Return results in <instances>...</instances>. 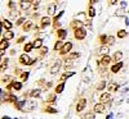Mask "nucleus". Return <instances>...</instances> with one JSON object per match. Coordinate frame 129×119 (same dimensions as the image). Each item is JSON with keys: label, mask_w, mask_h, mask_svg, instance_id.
<instances>
[{"label": "nucleus", "mask_w": 129, "mask_h": 119, "mask_svg": "<svg viewBox=\"0 0 129 119\" xmlns=\"http://www.w3.org/2000/svg\"><path fill=\"white\" fill-rule=\"evenodd\" d=\"M74 36L76 40H84L85 36H87V30L83 28V27H79V28H75L74 31Z\"/></svg>", "instance_id": "obj_1"}, {"label": "nucleus", "mask_w": 129, "mask_h": 119, "mask_svg": "<svg viewBox=\"0 0 129 119\" xmlns=\"http://www.w3.org/2000/svg\"><path fill=\"white\" fill-rule=\"evenodd\" d=\"M93 112L94 113H98V114H103L106 112V105L100 102V104H95L94 108H93Z\"/></svg>", "instance_id": "obj_2"}, {"label": "nucleus", "mask_w": 129, "mask_h": 119, "mask_svg": "<svg viewBox=\"0 0 129 119\" xmlns=\"http://www.w3.org/2000/svg\"><path fill=\"white\" fill-rule=\"evenodd\" d=\"M31 58L27 55V52H25V54H22V55L19 56V63L21 64H25V66H30L31 64Z\"/></svg>", "instance_id": "obj_3"}, {"label": "nucleus", "mask_w": 129, "mask_h": 119, "mask_svg": "<svg viewBox=\"0 0 129 119\" xmlns=\"http://www.w3.org/2000/svg\"><path fill=\"white\" fill-rule=\"evenodd\" d=\"M111 56L110 55H103L102 58H101V60H100V66H102V67H107V66H109V64L111 63Z\"/></svg>", "instance_id": "obj_4"}, {"label": "nucleus", "mask_w": 129, "mask_h": 119, "mask_svg": "<svg viewBox=\"0 0 129 119\" xmlns=\"http://www.w3.org/2000/svg\"><path fill=\"white\" fill-rule=\"evenodd\" d=\"M71 49H72V44H71V42H67V44H64V45H63V48L59 50V54H61V55L69 54V52L71 51Z\"/></svg>", "instance_id": "obj_5"}, {"label": "nucleus", "mask_w": 129, "mask_h": 119, "mask_svg": "<svg viewBox=\"0 0 129 119\" xmlns=\"http://www.w3.org/2000/svg\"><path fill=\"white\" fill-rule=\"evenodd\" d=\"M85 106H87V100H85V99H80L78 101V104H76V112L78 113L79 112H83L85 109Z\"/></svg>", "instance_id": "obj_6"}, {"label": "nucleus", "mask_w": 129, "mask_h": 119, "mask_svg": "<svg viewBox=\"0 0 129 119\" xmlns=\"http://www.w3.org/2000/svg\"><path fill=\"white\" fill-rule=\"evenodd\" d=\"M107 90H109L110 92H115V91H117L119 90V83L117 82H110L109 84H107Z\"/></svg>", "instance_id": "obj_7"}, {"label": "nucleus", "mask_w": 129, "mask_h": 119, "mask_svg": "<svg viewBox=\"0 0 129 119\" xmlns=\"http://www.w3.org/2000/svg\"><path fill=\"white\" fill-rule=\"evenodd\" d=\"M109 100H111V95H110V92H103V94L100 96V101H101L102 104L109 102Z\"/></svg>", "instance_id": "obj_8"}, {"label": "nucleus", "mask_w": 129, "mask_h": 119, "mask_svg": "<svg viewBox=\"0 0 129 119\" xmlns=\"http://www.w3.org/2000/svg\"><path fill=\"white\" fill-rule=\"evenodd\" d=\"M19 6L22 10H26L31 6V0H21V3H19Z\"/></svg>", "instance_id": "obj_9"}, {"label": "nucleus", "mask_w": 129, "mask_h": 119, "mask_svg": "<svg viewBox=\"0 0 129 119\" xmlns=\"http://www.w3.org/2000/svg\"><path fill=\"white\" fill-rule=\"evenodd\" d=\"M109 45H102L101 48H100V51H98V54H100V55H109Z\"/></svg>", "instance_id": "obj_10"}, {"label": "nucleus", "mask_w": 129, "mask_h": 119, "mask_svg": "<svg viewBox=\"0 0 129 119\" xmlns=\"http://www.w3.org/2000/svg\"><path fill=\"white\" fill-rule=\"evenodd\" d=\"M59 67H61V60H59V59H57V62L54 63V66H53V67H52V69H50V73H52V74L57 73V72H58V69H59Z\"/></svg>", "instance_id": "obj_11"}, {"label": "nucleus", "mask_w": 129, "mask_h": 119, "mask_svg": "<svg viewBox=\"0 0 129 119\" xmlns=\"http://www.w3.org/2000/svg\"><path fill=\"white\" fill-rule=\"evenodd\" d=\"M66 35H67V30H63V28L57 30V36H58L59 40H63L64 37H66Z\"/></svg>", "instance_id": "obj_12"}, {"label": "nucleus", "mask_w": 129, "mask_h": 119, "mask_svg": "<svg viewBox=\"0 0 129 119\" xmlns=\"http://www.w3.org/2000/svg\"><path fill=\"white\" fill-rule=\"evenodd\" d=\"M14 37V34L10 30H7L5 32H4V35H3V38L4 40H12Z\"/></svg>", "instance_id": "obj_13"}, {"label": "nucleus", "mask_w": 129, "mask_h": 119, "mask_svg": "<svg viewBox=\"0 0 129 119\" xmlns=\"http://www.w3.org/2000/svg\"><path fill=\"white\" fill-rule=\"evenodd\" d=\"M121 67H123V63H121V62L116 63L115 66H112V67H111V72H112V73H117V72H119V70L121 69Z\"/></svg>", "instance_id": "obj_14"}, {"label": "nucleus", "mask_w": 129, "mask_h": 119, "mask_svg": "<svg viewBox=\"0 0 129 119\" xmlns=\"http://www.w3.org/2000/svg\"><path fill=\"white\" fill-rule=\"evenodd\" d=\"M50 22H52V20H50L49 17H43V18H41V27H43V28H45L47 26L50 24Z\"/></svg>", "instance_id": "obj_15"}, {"label": "nucleus", "mask_w": 129, "mask_h": 119, "mask_svg": "<svg viewBox=\"0 0 129 119\" xmlns=\"http://www.w3.org/2000/svg\"><path fill=\"white\" fill-rule=\"evenodd\" d=\"M12 88H14L16 91H19L21 88H22V83H21L19 81H12Z\"/></svg>", "instance_id": "obj_16"}, {"label": "nucleus", "mask_w": 129, "mask_h": 119, "mask_svg": "<svg viewBox=\"0 0 129 119\" xmlns=\"http://www.w3.org/2000/svg\"><path fill=\"white\" fill-rule=\"evenodd\" d=\"M75 73L74 72H66V73H63L62 76H61V78H59V81L61 82H64V81H66L69 77H71V76H74Z\"/></svg>", "instance_id": "obj_17"}, {"label": "nucleus", "mask_w": 129, "mask_h": 119, "mask_svg": "<svg viewBox=\"0 0 129 119\" xmlns=\"http://www.w3.org/2000/svg\"><path fill=\"white\" fill-rule=\"evenodd\" d=\"M32 49H34V44H32V42H26L25 46H23L25 52H30V51H32Z\"/></svg>", "instance_id": "obj_18"}, {"label": "nucleus", "mask_w": 129, "mask_h": 119, "mask_svg": "<svg viewBox=\"0 0 129 119\" xmlns=\"http://www.w3.org/2000/svg\"><path fill=\"white\" fill-rule=\"evenodd\" d=\"M32 44H34V48L35 49H41L43 48V40L41 38H36L34 42H32Z\"/></svg>", "instance_id": "obj_19"}, {"label": "nucleus", "mask_w": 129, "mask_h": 119, "mask_svg": "<svg viewBox=\"0 0 129 119\" xmlns=\"http://www.w3.org/2000/svg\"><path fill=\"white\" fill-rule=\"evenodd\" d=\"M56 4H50L49 6H48V14L49 16H53V14H54L56 13Z\"/></svg>", "instance_id": "obj_20"}, {"label": "nucleus", "mask_w": 129, "mask_h": 119, "mask_svg": "<svg viewBox=\"0 0 129 119\" xmlns=\"http://www.w3.org/2000/svg\"><path fill=\"white\" fill-rule=\"evenodd\" d=\"M9 46V42H8V40H2L0 41V50H5Z\"/></svg>", "instance_id": "obj_21"}, {"label": "nucleus", "mask_w": 129, "mask_h": 119, "mask_svg": "<svg viewBox=\"0 0 129 119\" xmlns=\"http://www.w3.org/2000/svg\"><path fill=\"white\" fill-rule=\"evenodd\" d=\"M83 119H95V114H94V112H88L87 114H84Z\"/></svg>", "instance_id": "obj_22"}, {"label": "nucleus", "mask_w": 129, "mask_h": 119, "mask_svg": "<svg viewBox=\"0 0 129 119\" xmlns=\"http://www.w3.org/2000/svg\"><path fill=\"white\" fill-rule=\"evenodd\" d=\"M26 102H27V101H17V102L14 104V106L17 108L18 110H23V105H26Z\"/></svg>", "instance_id": "obj_23"}, {"label": "nucleus", "mask_w": 129, "mask_h": 119, "mask_svg": "<svg viewBox=\"0 0 129 119\" xmlns=\"http://www.w3.org/2000/svg\"><path fill=\"white\" fill-rule=\"evenodd\" d=\"M121 58H123V52L121 51H116L115 55H114V60L119 63V60H121Z\"/></svg>", "instance_id": "obj_24"}, {"label": "nucleus", "mask_w": 129, "mask_h": 119, "mask_svg": "<svg viewBox=\"0 0 129 119\" xmlns=\"http://www.w3.org/2000/svg\"><path fill=\"white\" fill-rule=\"evenodd\" d=\"M31 27H32V22H31V20H27V22L23 23V31H25V32H26V31H30Z\"/></svg>", "instance_id": "obj_25"}, {"label": "nucleus", "mask_w": 129, "mask_h": 119, "mask_svg": "<svg viewBox=\"0 0 129 119\" xmlns=\"http://www.w3.org/2000/svg\"><path fill=\"white\" fill-rule=\"evenodd\" d=\"M40 94H41V91H40L39 88H36V90H32V91L30 92V96H31V97H39Z\"/></svg>", "instance_id": "obj_26"}, {"label": "nucleus", "mask_w": 129, "mask_h": 119, "mask_svg": "<svg viewBox=\"0 0 129 119\" xmlns=\"http://www.w3.org/2000/svg\"><path fill=\"white\" fill-rule=\"evenodd\" d=\"M3 27H4L5 30H10V28H12V27H13V24H12V23H10V22H9V20H7V19H4V20H3Z\"/></svg>", "instance_id": "obj_27"}, {"label": "nucleus", "mask_w": 129, "mask_h": 119, "mask_svg": "<svg viewBox=\"0 0 129 119\" xmlns=\"http://www.w3.org/2000/svg\"><path fill=\"white\" fill-rule=\"evenodd\" d=\"M79 56H80V52H71L70 55H67V58H66V59L72 60V59H78Z\"/></svg>", "instance_id": "obj_28"}, {"label": "nucleus", "mask_w": 129, "mask_h": 119, "mask_svg": "<svg viewBox=\"0 0 129 119\" xmlns=\"http://www.w3.org/2000/svg\"><path fill=\"white\" fill-rule=\"evenodd\" d=\"M63 88H64V82H61L57 87H56V94H61V92L63 91Z\"/></svg>", "instance_id": "obj_29"}, {"label": "nucleus", "mask_w": 129, "mask_h": 119, "mask_svg": "<svg viewBox=\"0 0 129 119\" xmlns=\"http://www.w3.org/2000/svg\"><path fill=\"white\" fill-rule=\"evenodd\" d=\"M63 45H64V44H62V41L58 40L56 44H54V50H56V51H57V50H61V49L63 48Z\"/></svg>", "instance_id": "obj_30"}, {"label": "nucleus", "mask_w": 129, "mask_h": 119, "mask_svg": "<svg viewBox=\"0 0 129 119\" xmlns=\"http://www.w3.org/2000/svg\"><path fill=\"white\" fill-rule=\"evenodd\" d=\"M107 38H109V36L101 35V36H100V42H101L102 45H106V44H107Z\"/></svg>", "instance_id": "obj_31"}, {"label": "nucleus", "mask_w": 129, "mask_h": 119, "mask_svg": "<svg viewBox=\"0 0 129 119\" xmlns=\"http://www.w3.org/2000/svg\"><path fill=\"white\" fill-rule=\"evenodd\" d=\"M126 35H128V34H126L125 30H120L119 32H117V37H119V38H124Z\"/></svg>", "instance_id": "obj_32"}, {"label": "nucleus", "mask_w": 129, "mask_h": 119, "mask_svg": "<svg viewBox=\"0 0 129 119\" xmlns=\"http://www.w3.org/2000/svg\"><path fill=\"white\" fill-rule=\"evenodd\" d=\"M7 66H8V59H2V70H5L7 69Z\"/></svg>", "instance_id": "obj_33"}, {"label": "nucleus", "mask_w": 129, "mask_h": 119, "mask_svg": "<svg viewBox=\"0 0 129 119\" xmlns=\"http://www.w3.org/2000/svg\"><path fill=\"white\" fill-rule=\"evenodd\" d=\"M115 44V37L114 36H109V38H107V45H114Z\"/></svg>", "instance_id": "obj_34"}, {"label": "nucleus", "mask_w": 129, "mask_h": 119, "mask_svg": "<svg viewBox=\"0 0 129 119\" xmlns=\"http://www.w3.org/2000/svg\"><path fill=\"white\" fill-rule=\"evenodd\" d=\"M2 81L3 82H9V81H14V80H13L12 76H4V77L2 78Z\"/></svg>", "instance_id": "obj_35"}, {"label": "nucleus", "mask_w": 129, "mask_h": 119, "mask_svg": "<svg viewBox=\"0 0 129 119\" xmlns=\"http://www.w3.org/2000/svg\"><path fill=\"white\" fill-rule=\"evenodd\" d=\"M105 87H106V82H105V81H102V82H101L98 86H97V90H98V91H101V90H103Z\"/></svg>", "instance_id": "obj_36"}, {"label": "nucleus", "mask_w": 129, "mask_h": 119, "mask_svg": "<svg viewBox=\"0 0 129 119\" xmlns=\"http://www.w3.org/2000/svg\"><path fill=\"white\" fill-rule=\"evenodd\" d=\"M70 67H72V62L70 60V59H66V62H64V68H70Z\"/></svg>", "instance_id": "obj_37"}, {"label": "nucleus", "mask_w": 129, "mask_h": 119, "mask_svg": "<svg viewBox=\"0 0 129 119\" xmlns=\"http://www.w3.org/2000/svg\"><path fill=\"white\" fill-rule=\"evenodd\" d=\"M94 16H95V10H94V8H93V6H89V17L93 18Z\"/></svg>", "instance_id": "obj_38"}, {"label": "nucleus", "mask_w": 129, "mask_h": 119, "mask_svg": "<svg viewBox=\"0 0 129 119\" xmlns=\"http://www.w3.org/2000/svg\"><path fill=\"white\" fill-rule=\"evenodd\" d=\"M28 72H23L22 74H21V78H22V81H27V78H28Z\"/></svg>", "instance_id": "obj_39"}, {"label": "nucleus", "mask_w": 129, "mask_h": 119, "mask_svg": "<svg viewBox=\"0 0 129 119\" xmlns=\"http://www.w3.org/2000/svg\"><path fill=\"white\" fill-rule=\"evenodd\" d=\"M47 101L50 102V104H52V102H54V101H56V95H50V96L48 97V100H47Z\"/></svg>", "instance_id": "obj_40"}, {"label": "nucleus", "mask_w": 129, "mask_h": 119, "mask_svg": "<svg viewBox=\"0 0 129 119\" xmlns=\"http://www.w3.org/2000/svg\"><path fill=\"white\" fill-rule=\"evenodd\" d=\"M45 112H47V113H50V114H54V113H57V110H56V109H53V108H47Z\"/></svg>", "instance_id": "obj_41"}, {"label": "nucleus", "mask_w": 129, "mask_h": 119, "mask_svg": "<svg viewBox=\"0 0 129 119\" xmlns=\"http://www.w3.org/2000/svg\"><path fill=\"white\" fill-rule=\"evenodd\" d=\"M40 52H41V55H44L45 52H48V48H44V46H43V48H41V51H40Z\"/></svg>", "instance_id": "obj_42"}, {"label": "nucleus", "mask_w": 129, "mask_h": 119, "mask_svg": "<svg viewBox=\"0 0 129 119\" xmlns=\"http://www.w3.org/2000/svg\"><path fill=\"white\" fill-rule=\"evenodd\" d=\"M25 20H26V19H25V18H19V19H18V20H17V23H16V24H17V26H18V24H21V23H23V22H25Z\"/></svg>", "instance_id": "obj_43"}, {"label": "nucleus", "mask_w": 129, "mask_h": 119, "mask_svg": "<svg viewBox=\"0 0 129 119\" xmlns=\"http://www.w3.org/2000/svg\"><path fill=\"white\" fill-rule=\"evenodd\" d=\"M25 41V37H19L18 40H17V42H18V44H21V42H23Z\"/></svg>", "instance_id": "obj_44"}, {"label": "nucleus", "mask_w": 129, "mask_h": 119, "mask_svg": "<svg viewBox=\"0 0 129 119\" xmlns=\"http://www.w3.org/2000/svg\"><path fill=\"white\" fill-rule=\"evenodd\" d=\"M32 3H34V5L36 6V5H38V4L40 3V0H32Z\"/></svg>", "instance_id": "obj_45"}, {"label": "nucleus", "mask_w": 129, "mask_h": 119, "mask_svg": "<svg viewBox=\"0 0 129 119\" xmlns=\"http://www.w3.org/2000/svg\"><path fill=\"white\" fill-rule=\"evenodd\" d=\"M117 2H119V0H111V2H110V3H111V5H115V4H116Z\"/></svg>", "instance_id": "obj_46"}, {"label": "nucleus", "mask_w": 129, "mask_h": 119, "mask_svg": "<svg viewBox=\"0 0 129 119\" xmlns=\"http://www.w3.org/2000/svg\"><path fill=\"white\" fill-rule=\"evenodd\" d=\"M92 2H93V3H95V2H97V0H92Z\"/></svg>", "instance_id": "obj_47"}, {"label": "nucleus", "mask_w": 129, "mask_h": 119, "mask_svg": "<svg viewBox=\"0 0 129 119\" xmlns=\"http://www.w3.org/2000/svg\"><path fill=\"white\" fill-rule=\"evenodd\" d=\"M57 2H59V0H57Z\"/></svg>", "instance_id": "obj_48"}]
</instances>
